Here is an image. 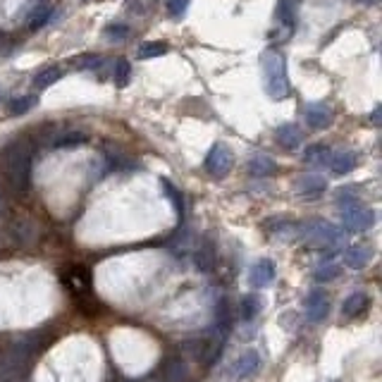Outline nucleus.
Listing matches in <instances>:
<instances>
[{"label": "nucleus", "instance_id": "2eb2a0df", "mask_svg": "<svg viewBox=\"0 0 382 382\" xmlns=\"http://www.w3.org/2000/svg\"><path fill=\"white\" fill-rule=\"evenodd\" d=\"M258 366H261V358H258V353L256 351H247V353H242V356L237 358L234 375H237L239 380L251 378V375L258 371Z\"/></svg>", "mask_w": 382, "mask_h": 382}, {"label": "nucleus", "instance_id": "7c9ffc66", "mask_svg": "<svg viewBox=\"0 0 382 382\" xmlns=\"http://www.w3.org/2000/svg\"><path fill=\"white\" fill-rule=\"evenodd\" d=\"M0 213H3V194H0Z\"/></svg>", "mask_w": 382, "mask_h": 382}, {"label": "nucleus", "instance_id": "9b49d317", "mask_svg": "<svg viewBox=\"0 0 382 382\" xmlns=\"http://www.w3.org/2000/svg\"><path fill=\"white\" fill-rule=\"evenodd\" d=\"M371 261H373V249L363 247V244H358V247H349L344 251V265L351 270H363Z\"/></svg>", "mask_w": 382, "mask_h": 382}, {"label": "nucleus", "instance_id": "ddd939ff", "mask_svg": "<svg viewBox=\"0 0 382 382\" xmlns=\"http://www.w3.org/2000/svg\"><path fill=\"white\" fill-rule=\"evenodd\" d=\"M51 15H53V5L51 3L41 0V3L33 5V8L29 10V15H26V26H29V31H38L41 26L51 19Z\"/></svg>", "mask_w": 382, "mask_h": 382}, {"label": "nucleus", "instance_id": "20e7f679", "mask_svg": "<svg viewBox=\"0 0 382 382\" xmlns=\"http://www.w3.org/2000/svg\"><path fill=\"white\" fill-rule=\"evenodd\" d=\"M339 217H342V224L349 232H366L375 224V213L368 206H361L358 201L339 203Z\"/></svg>", "mask_w": 382, "mask_h": 382}, {"label": "nucleus", "instance_id": "412c9836", "mask_svg": "<svg viewBox=\"0 0 382 382\" xmlns=\"http://www.w3.org/2000/svg\"><path fill=\"white\" fill-rule=\"evenodd\" d=\"M38 98L36 96H22V98H15L10 103V115H26L31 108H36Z\"/></svg>", "mask_w": 382, "mask_h": 382}, {"label": "nucleus", "instance_id": "f257e3e1", "mask_svg": "<svg viewBox=\"0 0 382 382\" xmlns=\"http://www.w3.org/2000/svg\"><path fill=\"white\" fill-rule=\"evenodd\" d=\"M0 167L15 191H26L31 182V143L24 136H15L0 151Z\"/></svg>", "mask_w": 382, "mask_h": 382}, {"label": "nucleus", "instance_id": "4468645a", "mask_svg": "<svg viewBox=\"0 0 382 382\" xmlns=\"http://www.w3.org/2000/svg\"><path fill=\"white\" fill-rule=\"evenodd\" d=\"M330 146H325V143H313L304 151V162L311 167H325L327 162H330Z\"/></svg>", "mask_w": 382, "mask_h": 382}, {"label": "nucleus", "instance_id": "0eeeda50", "mask_svg": "<svg viewBox=\"0 0 382 382\" xmlns=\"http://www.w3.org/2000/svg\"><path fill=\"white\" fill-rule=\"evenodd\" d=\"M275 275H277L275 263L263 258V261H258L254 268L249 270V284L256 286V289H263V286H268L272 279H275Z\"/></svg>", "mask_w": 382, "mask_h": 382}, {"label": "nucleus", "instance_id": "f03ea898", "mask_svg": "<svg viewBox=\"0 0 382 382\" xmlns=\"http://www.w3.org/2000/svg\"><path fill=\"white\" fill-rule=\"evenodd\" d=\"M263 81L265 93L272 100H282L291 93L289 77H286V63L277 51H268L263 56Z\"/></svg>", "mask_w": 382, "mask_h": 382}, {"label": "nucleus", "instance_id": "f8f14e48", "mask_svg": "<svg viewBox=\"0 0 382 382\" xmlns=\"http://www.w3.org/2000/svg\"><path fill=\"white\" fill-rule=\"evenodd\" d=\"M327 165L332 167L334 175H349L353 167L358 165V155L353 151H337L330 155V162Z\"/></svg>", "mask_w": 382, "mask_h": 382}, {"label": "nucleus", "instance_id": "a211bd4d", "mask_svg": "<svg viewBox=\"0 0 382 382\" xmlns=\"http://www.w3.org/2000/svg\"><path fill=\"white\" fill-rule=\"evenodd\" d=\"M366 306H368V294H363V291H356V294H351L342 304V316L344 318H353V316H358V313H363Z\"/></svg>", "mask_w": 382, "mask_h": 382}, {"label": "nucleus", "instance_id": "dca6fc26", "mask_svg": "<svg viewBox=\"0 0 382 382\" xmlns=\"http://www.w3.org/2000/svg\"><path fill=\"white\" fill-rule=\"evenodd\" d=\"M247 170H249V175H254V177H272L277 172V165L270 155H254V158L249 160Z\"/></svg>", "mask_w": 382, "mask_h": 382}, {"label": "nucleus", "instance_id": "2f4dec72", "mask_svg": "<svg viewBox=\"0 0 382 382\" xmlns=\"http://www.w3.org/2000/svg\"><path fill=\"white\" fill-rule=\"evenodd\" d=\"M363 3H368V5H373V3H378V0H363Z\"/></svg>", "mask_w": 382, "mask_h": 382}, {"label": "nucleus", "instance_id": "72a5a7b5", "mask_svg": "<svg viewBox=\"0 0 382 382\" xmlns=\"http://www.w3.org/2000/svg\"><path fill=\"white\" fill-rule=\"evenodd\" d=\"M0 96H3V88H0Z\"/></svg>", "mask_w": 382, "mask_h": 382}, {"label": "nucleus", "instance_id": "4be33fe9", "mask_svg": "<svg viewBox=\"0 0 382 382\" xmlns=\"http://www.w3.org/2000/svg\"><path fill=\"white\" fill-rule=\"evenodd\" d=\"M70 65H72V67H77V70H81V72H91V70H96V67L100 65V58H98V56H93V53H86V56L72 58V60H70Z\"/></svg>", "mask_w": 382, "mask_h": 382}, {"label": "nucleus", "instance_id": "c756f323", "mask_svg": "<svg viewBox=\"0 0 382 382\" xmlns=\"http://www.w3.org/2000/svg\"><path fill=\"white\" fill-rule=\"evenodd\" d=\"M380 115H382V108H375V113L371 115V120H373V125H380Z\"/></svg>", "mask_w": 382, "mask_h": 382}, {"label": "nucleus", "instance_id": "473e14b6", "mask_svg": "<svg viewBox=\"0 0 382 382\" xmlns=\"http://www.w3.org/2000/svg\"><path fill=\"white\" fill-rule=\"evenodd\" d=\"M3 41H5V36H3V31H0V46H3Z\"/></svg>", "mask_w": 382, "mask_h": 382}, {"label": "nucleus", "instance_id": "b1692460", "mask_svg": "<svg viewBox=\"0 0 382 382\" xmlns=\"http://www.w3.org/2000/svg\"><path fill=\"white\" fill-rule=\"evenodd\" d=\"M342 275V268L337 263H325L316 270V279L318 282H330V279H337Z\"/></svg>", "mask_w": 382, "mask_h": 382}, {"label": "nucleus", "instance_id": "a878e982", "mask_svg": "<svg viewBox=\"0 0 382 382\" xmlns=\"http://www.w3.org/2000/svg\"><path fill=\"white\" fill-rule=\"evenodd\" d=\"M258 311H261V299H258V296L251 294V296H247V299L242 301V316L247 318V320L254 318Z\"/></svg>", "mask_w": 382, "mask_h": 382}, {"label": "nucleus", "instance_id": "f3484780", "mask_svg": "<svg viewBox=\"0 0 382 382\" xmlns=\"http://www.w3.org/2000/svg\"><path fill=\"white\" fill-rule=\"evenodd\" d=\"M65 70L58 65H51V67H43V70H38V74L33 77V88H48L51 84H56L58 79H63Z\"/></svg>", "mask_w": 382, "mask_h": 382}, {"label": "nucleus", "instance_id": "39448f33", "mask_svg": "<svg viewBox=\"0 0 382 382\" xmlns=\"http://www.w3.org/2000/svg\"><path fill=\"white\" fill-rule=\"evenodd\" d=\"M232 165H234V153H232L227 143H215L206 155V172L210 177H215V180L227 177Z\"/></svg>", "mask_w": 382, "mask_h": 382}, {"label": "nucleus", "instance_id": "c85d7f7f", "mask_svg": "<svg viewBox=\"0 0 382 382\" xmlns=\"http://www.w3.org/2000/svg\"><path fill=\"white\" fill-rule=\"evenodd\" d=\"M162 187H165V191H167V196H170V199L175 201V206H177V213L182 215V210H184V206H182V196L177 194V189H175L172 184H170L167 180H162Z\"/></svg>", "mask_w": 382, "mask_h": 382}, {"label": "nucleus", "instance_id": "6e6552de", "mask_svg": "<svg viewBox=\"0 0 382 382\" xmlns=\"http://www.w3.org/2000/svg\"><path fill=\"white\" fill-rule=\"evenodd\" d=\"M325 187H327V182L320 175H301L294 180V191L299 196H306V199L320 196L325 191Z\"/></svg>", "mask_w": 382, "mask_h": 382}, {"label": "nucleus", "instance_id": "1a4fd4ad", "mask_svg": "<svg viewBox=\"0 0 382 382\" xmlns=\"http://www.w3.org/2000/svg\"><path fill=\"white\" fill-rule=\"evenodd\" d=\"M327 311H330V301H327L325 291L320 289H313L309 299H306V316L313 323H318V320H323L327 316Z\"/></svg>", "mask_w": 382, "mask_h": 382}, {"label": "nucleus", "instance_id": "6ab92c4d", "mask_svg": "<svg viewBox=\"0 0 382 382\" xmlns=\"http://www.w3.org/2000/svg\"><path fill=\"white\" fill-rule=\"evenodd\" d=\"M88 141V134L86 132H65L63 136H56L53 146L56 148H77L81 143Z\"/></svg>", "mask_w": 382, "mask_h": 382}, {"label": "nucleus", "instance_id": "aec40b11", "mask_svg": "<svg viewBox=\"0 0 382 382\" xmlns=\"http://www.w3.org/2000/svg\"><path fill=\"white\" fill-rule=\"evenodd\" d=\"M129 77H132V67L125 58H120L118 63H115V70H113V79H115V86L118 88H125L129 84Z\"/></svg>", "mask_w": 382, "mask_h": 382}, {"label": "nucleus", "instance_id": "423d86ee", "mask_svg": "<svg viewBox=\"0 0 382 382\" xmlns=\"http://www.w3.org/2000/svg\"><path fill=\"white\" fill-rule=\"evenodd\" d=\"M304 118H306V125L320 132V129H327L332 125L334 115H332V108L327 103H311V105H306Z\"/></svg>", "mask_w": 382, "mask_h": 382}, {"label": "nucleus", "instance_id": "cd10ccee", "mask_svg": "<svg viewBox=\"0 0 382 382\" xmlns=\"http://www.w3.org/2000/svg\"><path fill=\"white\" fill-rule=\"evenodd\" d=\"M189 8V0H167V10L172 17H182Z\"/></svg>", "mask_w": 382, "mask_h": 382}, {"label": "nucleus", "instance_id": "393cba45", "mask_svg": "<svg viewBox=\"0 0 382 382\" xmlns=\"http://www.w3.org/2000/svg\"><path fill=\"white\" fill-rule=\"evenodd\" d=\"M105 38L108 41H115V43H120V41H127L129 38V26H125V24H110L105 29Z\"/></svg>", "mask_w": 382, "mask_h": 382}, {"label": "nucleus", "instance_id": "bb28decb", "mask_svg": "<svg viewBox=\"0 0 382 382\" xmlns=\"http://www.w3.org/2000/svg\"><path fill=\"white\" fill-rule=\"evenodd\" d=\"M70 284H72V289H86V286H88L86 272L77 268V270H74L72 275H70Z\"/></svg>", "mask_w": 382, "mask_h": 382}, {"label": "nucleus", "instance_id": "9d476101", "mask_svg": "<svg viewBox=\"0 0 382 382\" xmlns=\"http://www.w3.org/2000/svg\"><path fill=\"white\" fill-rule=\"evenodd\" d=\"M275 139H277L279 146L286 148V151H296V148L304 143V132H301V129H299L296 125H291V122H286V125L277 127Z\"/></svg>", "mask_w": 382, "mask_h": 382}, {"label": "nucleus", "instance_id": "5701e85b", "mask_svg": "<svg viewBox=\"0 0 382 382\" xmlns=\"http://www.w3.org/2000/svg\"><path fill=\"white\" fill-rule=\"evenodd\" d=\"M167 53V43H162V41H155V43H143L139 48V58L141 60H148V58H160Z\"/></svg>", "mask_w": 382, "mask_h": 382}, {"label": "nucleus", "instance_id": "7ed1b4c3", "mask_svg": "<svg viewBox=\"0 0 382 382\" xmlns=\"http://www.w3.org/2000/svg\"><path fill=\"white\" fill-rule=\"evenodd\" d=\"M296 232L301 234L306 244L318 247V249H332L344 242V232L325 220H309V222H304L301 227H296Z\"/></svg>", "mask_w": 382, "mask_h": 382}]
</instances>
